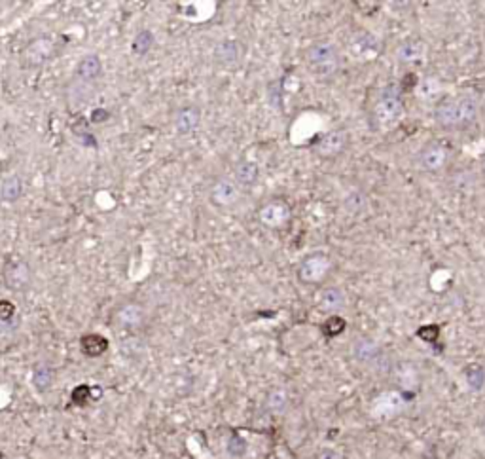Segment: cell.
I'll use <instances>...</instances> for the list:
<instances>
[{"instance_id":"obj_1","label":"cell","mask_w":485,"mask_h":459,"mask_svg":"<svg viewBox=\"0 0 485 459\" xmlns=\"http://www.w3.org/2000/svg\"><path fill=\"white\" fill-rule=\"evenodd\" d=\"M479 99L474 93H461L440 101L434 112V120L446 130H461L477 118Z\"/></svg>"},{"instance_id":"obj_2","label":"cell","mask_w":485,"mask_h":459,"mask_svg":"<svg viewBox=\"0 0 485 459\" xmlns=\"http://www.w3.org/2000/svg\"><path fill=\"white\" fill-rule=\"evenodd\" d=\"M404 118V103L394 90H386L378 97L370 110V125L375 131L394 130Z\"/></svg>"},{"instance_id":"obj_3","label":"cell","mask_w":485,"mask_h":459,"mask_svg":"<svg viewBox=\"0 0 485 459\" xmlns=\"http://www.w3.org/2000/svg\"><path fill=\"white\" fill-rule=\"evenodd\" d=\"M305 63H307V69L317 78H330L341 67L340 50L328 40H318L307 48Z\"/></svg>"},{"instance_id":"obj_4","label":"cell","mask_w":485,"mask_h":459,"mask_svg":"<svg viewBox=\"0 0 485 459\" xmlns=\"http://www.w3.org/2000/svg\"><path fill=\"white\" fill-rule=\"evenodd\" d=\"M2 281L6 289L14 292H25L32 285V268L21 256H8L2 266Z\"/></svg>"},{"instance_id":"obj_5","label":"cell","mask_w":485,"mask_h":459,"mask_svg":"<svg viewBox=\"0 0 485 459\" xmlns=\"http://www.w3.org/2000/svg\"><path fill=\"white\" fill-rule=\"evenodd\" d=\"M55 54V40L52 37H37L23 48L21 67L23 69H40Z\"/></svg>"},{"instance_id":"obj_6","label":"cell","mask_w":485,"mask_h":459,"mask_svg":"<svg viewBox=\"0 0 485 459\" xmlns=\"http://www.w3.org/2000/svg\"><path fill=\"white\" fill-rule=\"evenodd\" d=\"M292 218V209L285 199L271 198L264 201L258 209V222L269 229H280Z\"/></svg>"},{"instance_id":"obj_7","label":"cell","mask_w":485,"mask_h":459,"mask_svg":"<svg viewBox=\"0 0 485 459\" xmlns=\"http://www.w3.org/2000/svg\"><path fill=\"white\" fill-rule=\"evenodd\" d=\"M242 198V188L234 178H216L209 188V201L218 209H231Z\"/></svg>"},{"instance_id":"obj_8","label":"cell","mask_w":485,"mask_h":459,"mask_svg":"<svg viewBox=\"0 0 485 459\" xmlns=\"http://www.w3.org/2000/svg\"><path fill=\"white\" fill-rule=\"evenodd\" d=\"M332 269V261L322 253L309 254L303 258L298 268V279L305 285H317L324 279Z\"/></svg>"},{"instance_id":"obj_9","label":"cell","mask_w":485,"mask_h":459,"mask_svg":"<svg viewBox=\"0 0 485 459\" xmlns=\"http://www.w3.org/2000/svg\"><path fill=\"white\" fill-rule=\"evenodd\" d=\"M114 323L123 330L143 329L146 323V307L138 302H123L114 312Z\"/></svg>"},{"instance_id":"obj_10","label":"cell","mask_w":485,"mask_h":459,"mask_svg":"<svg viewBox=\"0 0 485 459\" xmlns=\"http://www.w3.org/2000/svg\"><path fill=\"white\" fill-rule=\"evenodd\" d=\"M245 48L239 40L226 39L214 48V61L218 63L222 69H235L242 61Z\"/></svg>"},{"instance_id":"obj_11","label":"cell","mask_w":485,"mask_h":459,"mask_svg":"<svg viewBox=\"0 0 485 459\" xmlns=\"http://www.w3.org/2000/svg\"><path fill=\"white\" fill-rule=\"evenodd\" d=\"M379 50H381V42H379L375 34H371L368 31L356 32L355 37L351 39V44H349V52L360 61L375 57L379 54Z\"/></svg>"},{"instance_id":"obj_12","label":"cell","mask_w":485,"mask_h":459,"mask_svg":"<svg viewBox=\"0 0 485 459\" xmlns=\"http://www.w3.org/2000/svg\"><path fill=\"white\" fill-rule=\"evenodd\" d=\"M347 133L343 130H333L328 131L326 135L320 137L317 145H315V154L324 158V160H330V158H336L338 154L343 152V148L347 146Z\"/></svg>"},{"instance_id":"obj_13","label":"cell","mask_w":485,"mask_h":459,"mask_svg":"<svg viewBox=\"0 0 485 459\" xmlns=\"http://www.w3.org/2000/svg\"><path fill=\"white\" fill-rule=\"evenodd\" d=\"M201 118H203L201 108L196 107V105H184V107H180L174 112V131L178 135H189V133H194L201 125Z\"/></svg>"},{"instance_id":"obj_14","label":"cell","mask_w":485,"mask_h":459,"mask_svg":"<svg viewBox=\"0 0 485 459\" xmlns=\"http://www.w3.org/2000/svg\"><path fill=\"white\" fill-rule=\"evenodd\" d=\"M447 160H449V152H447L444 146L436 145V143L424 146L423 150L419 152V156H417L419 167L424 169V171H431V173L446 167Z\"/></svg>"},{"instance_id":"obj_15","label":"cell","mask_w":485,"mask_h":459,"mask_svg":"<svg viewBox=\"0 0 485 459\" xmlns=\"http://www.w3.org/2000/svg\"><path fill=\"white\" fill-rule=\"evenodd\" d=\"M103 74V63L97 54H85L76 65V78L80 82H95Z\"/></svg>"},{"instance_id":"obj_16","label":"cell","mask_w":485,"mask_h":459,"mask_svg":"<svg viewBox=\"0 0 485 459\" xmlns=\"http://www.w3.org/2000/svg\"><path fill=\"white\" fill-rule=\"evenodd\" d=\"M353 355L358 363L362 365H375L378 360H381L385 355L381 351L378 342H373L370 338H360L356 340L355 347H353Z\"/></svg>"},{"instance_id":"obj_17","label":"cell","mask_w":485,"mask_h":459,"mask_svg":"<svg viewBox=\"0 0 485 459\" xmlns=\"http://www.w3.org/2000/svg\"><path fill=\"white\" fill-rule=\"evenodd\" d=\"M260 178V167L256 161L241 160L234 165V181L241 188H252Z\"/></svg>"},{"instance_id":"obj_18","label":"cell","mask_w":485,"mask_h":459,"mask_svg":"<svg viewBox=\"0 0 485 459\" xmlns=\"http://www.w3.org/2000/svg\"><path fill=\"white\" fill-rule=\"evenodd\" d=\"M398 59L406 65H415V63L423 61L426 55V44L421 39H408L400 48H398Z\"/></svg>"},{"instance_id":"obj_19","label":"cell","mask_w":485,"mask_h":459,"mask_svg":"<svg viewBox=\"0 0 485 459\" xmlns=\"http://www.w3.org/2000/svg\"><path fill=\"white\" fill-rule=\"evenodd\" d=\"M317 304L326 314H336L345 306V292L338 289V287H326L318 294Z\"/></svg>"},{"instance_id":"obj_20","label":"cell","mask_w":485,"mask_h":459,"mask_svg":"<svg viewBox=\"0 0 485 459\" xmlns=\"http://www.w3.org/2000/svg\"><path fill=\"white\" fill-rule=\"evenodd\" d=\"M404 408V398L400 393H385L375 400L373 414L378 418H391L394 414H398Z\"/></svg>"},{"instance_id":"obj_21","label":"cell","mask_w":485,"mask_h":459,"mask_svg":"<svg viewBox=\"0 0 485 459\" xmlns=\"http://www.w3.org/2000/svg\"><path fill=\"white\" fill-rule=\"evenodd\" d=\"M25 192V184L23 178L19 175H10L6 176L2 184H0V199L6 201V203H15L19 201Z\"/></svg>"},{"instance_id":"obj_22","label":"cell","mask_w":485,"mask_h":459,"mask_svg":"<svg viewBox=\"0 0 485 459\" xmlns=\"http://www.w3.org/2000/svg\"><path fill=\"white\" fill-rule=\"evenodd\" d=\"M80 347H82V353L85 355V357H101V355H105L106 349H108V340H106L105 336H101V334H85V336H82V340H80Z\"/></svg>"},{"instance_id":"obj_23","label":"cell","mask_w":485,"mask_h":459,"mask_svg":"<svg viewBox=\"0 0 485 459\" xmlns=\"http://www.w3.org/2000/svg\"><path fill=\"white\" fill-rule=\"evenodd\" d=\"M154 42H156L154 32L150 29H141L131 42V50L135 55H146L154 48Z\"/></svg>"},{"instance_id":"obj_24","label":"cell","mask_w":485,"mask_h":459,"mask_svg":"<svg viewBox=\"0 0 485 459\" xmlns=\"http://www.w3.org/2000/svg\"><path fill=\"white\" fill-rule=\"evenodd\" d=\"M265 406H267V410L273 414L285 412L288 406L287 391L280 389V387H275V389L269 391V393H267V397H265Z\"/></svg>"},{"instance_id":"obj_25","label":"cell","mask_w":485,"mask_h":459,"mask_svg":"<svg viewBox=\"0 0 485 459\" xmlns=\"http://www.w3.org/2000/svg\"><path fill=\"white\" fill-rule=\"evenodd\" d=\"M32 383L37 387L38 393H45V391L52 387L53 383V370L48 365H40L34 368V374H32Z\"/></svg>"},{"instance_id":"obj_26","label":"cell","mask_w":485,"mask_h":459,"mask_svg":"<svg viewBox=\"0 0 485 459\" xmlns=\"http://www.w3.org/2000/svg\"><path fill=\"white\" fill-rule=\"evenodd\" d=\"M466 382H468L470 387L474 389H479L485 382V372L484 368L477 367V365H472V367L466 368Z\"/></svg>"},{"instance_id":"obj_27","label":"cell","mask_w":485,"mask_h":459,"mask_svg":"<svg viewBox=\"0 0 485 459\" xmlns=\"http://www.w3.org/2000/svg\"><path fill=\"white\" fill-rule=\"evenodd\" d=\"M345 207H347L349 213H360L364 207H366V198H364L360 192H351L349 198L345 199Z\"/></svg>"},{"instance_id":"obj_28","label":"cell","mask_w":485,"mask_h":459,"mask_svg":"<svg viewBox=\"0 0 485 459\" xmlns=\"http://www.w3.org/2000/svg\"><path fill=\"white\" fill-rule=\"evenodd\" d=\"M440 90H442V85L436 80H423L419 85V93H421L423 99H434L440 93Z\"/></svg>"},{"instance_id":"obj_29","label":"cell","mask_w":485,"mask_h":459,"mask_svg":"<svg viewBox=\"0 0 485 459\" xmlns=\"http://www.w3.org/2000/svg\"><path fill=\"white\" fill-rule=\"evenodd\" d=\"M227 451L234 458H241V456H245V451H247V442L239 435H234L229 438V442H227Z\"/></svg>"},{"instance_id":"obj_30","label":"cell","mask_w":485,"mask_h":459,"mask_svg":"<svg viewBox=\"0 0 485 459\" xmlns=\"http://www.w3.org/2000/svg\"><path fill=\"white\" fill-rule=\"evenodd\" d=\"M72 402H74L76 406H83L87 405V400L91 398V387L90 385H78V387H74V391H72Z\"/></svg>"},{"instance_id":"obj_31","label":"cell","mask_w":485,"mask_h":459,"mask_svg":"<svg viewBox=\"0 0 485 459\" xmlns=\"http://www.w3.org/2000/svg\"><path fill=\"white\" fill-rule=\"evenodd\" d=\"M343 329H345V321L338 315H333L324 323V334H328V336H338Z\"/></svg>"},{"instance_id":"obj_32","label":"cell","mask_w":485,"mask_h":459,"mask_svg":"<svg viewBox=\"0 0 485 459\" xmlns=\"http://www.w3.org/2000/svg\"><path fill=\"white\" fill-rule=\"evenodd\" d=\"M15 314V306L12 304V302H8V300H0V319L2 321H8V319H12Z\"/></svg>"},{"instance_id":"obj_33","label":"cell","mask_w":485,"mask_h":459,"mask_svg":"<svg viewBox=\"0 0 485 459\" xmlns=\"http://www.w3.org/2000/svg\"><path fill=\"white\" fill-rule=\"evenodd\" d=\"M110 118V112L106 108H95L91 110V122L93 123H105Z\"/></svg>"},{"instance_id":"obj_34","label":"cell","mask_w":485,"mask_h":459,"mask_svg":"<svg viewBox=\"0 0 485 459\" xmlns=\"http://www.w3.org/2000/svg\"><path fill=\"white\" fill-rule=\"evenodd\" d=\"M317 459H343V458H341V453L338 450H333V448H324V450L318 451Z\"/></svg>"},{"instance_id":"obj_35","label":"cell","mask_w":485,"mask_h":459,"mask_svg":"<svg viewBox=\"0 0 485 459\" xmlns=\"http://www.w3.org/2000/svg\"><path fill=\"white\" fill-rule=\"evenodd\" d=\"M484 427H485V420H484Z\"/></svg>"},{"instance_id":"obj_36","label":"cell","mask_w":485,"mask_h":459,"mask_svg":"<svg viewBox=\"0 0 485 459\" xmlns=\"http://www.w3.org/2000/svg\"><path fill=\"white\" fill-rule=\"evenodd\" d=\"M484 167H485V161H484Z\"/></svg>"}]
</instances>
